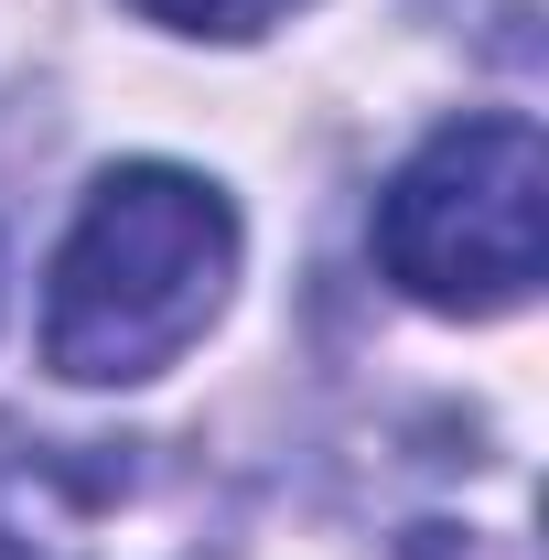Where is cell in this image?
Wrapping results in <instances>:
<instances>
[{"label":"cell","instance_id":"6da1fadb","mask_svg":"<svg viewBox=\"0 0 549 560\" xmlns=\"http://www.w3.org/2000/svg\"><path fill=\"white\" fill-rule=\"evenodd\" d=\"M226 280H237V206L184 162H119L55 248L44 366L75 388L162 377L215 324Z\"/></svg>","mask_w":549,"mask_h":560},{"label":"cell","instance_id":"7a4b0ae2","mask_svg":"<svg viewBox=\"0 0 549 560\" xmlns=\"http://www.w3.org/2000/svg\"><path fill=\"white\" fill-rule=\"evenodd\" d=\"M549 259V151L528 119H464L377 195V270L431 313H517Z\"/></svg>","mask_w":549,"mask_h":560},{"label":"cell","instance_id":"3957f363","mask_svg":"<svg viewBox=\"0 0 549 560\" xmlns=\"http://www.w3.org/2000/svg\"><path fill=\"white\" fill-rule=\"evenodd\" d=\"M151 22H173V33H215V44H248V33H270L291 0H140Z\"/></svg>","mask_w":549,"mask_h":560}]
</instances>
